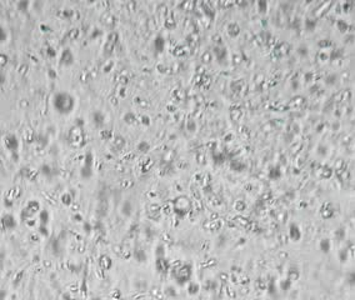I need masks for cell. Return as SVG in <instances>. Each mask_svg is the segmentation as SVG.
<instances>
[{"label": "cell", "instance_id": "ac0fdd59", "mask_svg": "<svg viewBox=\"0 0 355 300\" xmlns=\"http://www.w3.org/2000/svg\"><path fill=\"white\" fill-rule=\"evenodd\" d=\"M195 128H196V124H195V121L193 119H189L188 120V129L190 130V132H194L195 130Z\"/></svg>", "mask_w": 355, "mask_h": 300}, {"label": "cell", "instance_id": "7402d4cb", "mask_svg": "<svg viewBox=\"0 0 355 300\" xmlns=\"http://www.w3.org/2000/svg\"><path fill=\"white\" fill-rule=\"evenodd\" d=\"M334 81H335V75H333V77L330 75V77L328 78V83H334Z\"/></svg>", "mask_w": 355, "mask_h": 300}, {"label": "cell", "instance_id": "44dd1931", "mask_svg": "<svg viewBox=\"0 0 355 300\" xmlns=\"http://www.w3.org/2000/svg\"><path fill=\"white\" fill-rule=\"evenodd\" d=\"M181 6H184V8H188V10H190V6H194V3L191 1H187V3H183Z\"/></svg>", "mask_w": 355, "mask_h": 300}, {"label": "cell", "instance_id": "7c38bea8", "mask_svg": "<svg viewBox=\"0 0 355 300\" xmlns=\"http://www.w3.org/2000/svg\"><path fill=\"white\" fill-rule=\"evenodd\" d=\"M149 148H150V145L146 143V141H141V143H139V145H138V149L140 151H148Z\"/></svg>", "mask_w": 355, "mask_h": 300}, {"label": "cell", "instance_id": "30bf717a", "mask_svg": "<svg viewBox=\"0 0 355 300\" xmlns=\"http://www.w3.org/2000/svg\"><path fill=\"white\" fill-rule=\"evenodd\" d=\"M320 246H321V250H323V251L328 253L329 249H330V241H329L328 239L321 240V243H320Z\"/></svg>", "mask_w": 355, "mask_h": 300}, {"label": "cell", "instance_id": "ba28073f", "mask_svg": "<svg viewBox=\"0 0 355 300\" xmlns=\"http://www.w3.org/2000/svg\"><path fill=\"white\" fill-rule=\"evenodd\" d=\"M289 48H290L289 43H287V41H283V43L280 44V46H279L276 50H279V54H287L289 51Z\"/></svg>", "mask_w": 355, "mask_h": 300}, {"label": "cell", "instance_id": "8fae6325", "mask_svg": "<svg viewBox=\"0 0 355 300\" xmlns=\"http://www.w3.org/2000/svg\"><path fill=\"white\" fill-rule=\"evenodd\" d=\"M201 60L204 63H210V60H211V53L210 51H204L201 55Z\"/></svg>", "mask_w": 355, "mask_h": 300}, {"label": "cell", "instance_id": "5b68a950", "mask_svg": "<svg viewBox=\"0 0 355 300\" xmlns=\"http://www.w3.org/2000/svg\"><path fill=\"white\" fill-rule=\"evenodd\" d=\"M228 32H229L230 35L236 36L238 34H240V26L238 25L236 23H230L229 26H228Z\"/></svg>", "mask_w": 355, "mask_h": 300}, {"label": "cell", "instance_id": "9a60e30c", "mask_svg": "<svg viewBox=\"0 0 355 300\" xmlns=\"http://www.w3.org/2000/svg\"><path fill=\"white\" fill-rule=\"evenodd\" d=\"M280 170H279V168L278 166H275V168H273L271 169V171H270V177H273V178H279L280 177Z\"/></svg>", "mask_w": 355, "mask_h": 300}, {"label": "cell", "instance_id": "7a4b0ae2", "mask_svg": "<svg viewBox=\"0 0 355 300\" xmlns=\"http://www.w3.org/2000/svg\"><path fill=\"white\" fill-rule=\"evenodd\" d=\"M178 274H180V277H176L178 278V281L183 284V283L187 281V279L190 277V268L188 266H181L180 269H178Z\"/></svg>", "mask_w": 355, "mask_h": 300}, {"label": "cell", "instance_id": "8992f818", "mask_svg": "<svg viewBox=\"0 0 355 300\" xmlns=\"http://www.w3.org/2000/svg\"><path fill=\"white\" fill-rule=\"evenodd\" d=\"M154 45H155V48H156L158 51H161V50H163V48H164V38L158 36L156 39H155V41H154Z\"/></svg>", "mask_w": 355, "mask_h": 300}, {"label": "cell", "instance_id": "e0dca14e", "mask_svg": "<svg viewBox=\"0 0 355 300\" xmlns=\"http://www.w3.org/2000/svg\"><path fill=\"white\" fill-rule=\"evenodd\" d=\"M305 25H306V28H308L309 30H311L313 28H314V25H315V20H313V19H306V20H305Z\"/></svg>", "mask_w": 355, "mask_h": 300}, {"label": "cell", "instance_id": "4fadbf2b", "mask_svg": "<svg viewBox=\"0 0 355 300\" xmlns=\"http://www.w3.org/2000/svg\"><path fill=\"white\" fill-rule=\"evenodd\" d=\"M303 101H304L303 96H295V98L291 99V105H301Z\"/></svg>", "mask_w": 355, "mask_h": 300}, {"label": "cell", "instance_id": "52a82bcc", "mask_svg": "<svg viewBox=\"0 0 355 300\" xmlns=\"http://www.w3.org/2000/svg\"><path fill=\"white\" fill-rule=\"evenodd\" d=\"M94 121H95V124L96 125H101L103 123H104V115H103L101 113H99V111H95L94 113Z\"/></svg>", "mask_w": 355, "mask_h": 300}, {"label": "cell", "instance_id": "d6986e66", "mask_svg": "<svg viewBox=\"0 0 355 300\" xmlns=\"http://www.w3.org/2000/svg\"><path fill=\"white\" fill-rule=\"evenodd\" d=\"M198 285L196 284H191L190 285V288H189V294H196L198 293Z\"/></svg>", "mask_w": 355, "mask_h": 300}, {"label": "cell", "instance_id": "3957f363", "mask_svg": "<svg viewBox=\"0 0 355 300\" xmlns=\"http://www.w3.org/2000/svg\"><path fill=\"white\" fill-rule=\"evenodd\" d=\"M333 214H334V208H333V205L330 204V203H325V204H324V206L321 208V215H323V218L329 219L330 216H333Z\"/></svg>", "mask_w": 355, "mask_h": 300}, {"label": "cell", "instance_id": "2e32d148", "mask_svg": "<svg viewBox=\"0 0 355 300\" xmlns=\"http://www.w3.org/2000/svg\"><path fill=\"white\" fill-rule=\"evenodd\" d=\"M332 41L329 39H323L321 41H319V46H323V48H326V46H332Z\"/></svg>", "mask_w": 355, "mask_h": 300}, {"label": "cell", "instance_id": "9c48e42d", "mask_svg": "<svg viewBox=\"0 0 355 300\" xmlns=\"http://www.w3.org/2000/svg\"><path fill=\"white\" fill-rule=\"evenodd\" d=\"M336 25H338V28H339V30L340 32H346L348 30V28H349V25H348V23L345 21V20H338V23H336Z\"/></svg>", "mask_w": 355, "mask_h": 300}, {"label": "cell", "instance_id": "5bb4252c", "mask_svg": "<svg viewBox=\"0 0 355 300\" xmlns=\"http://www.w3.org/2000/svg\"><path fill=\"white\" fill-rule=\"evenodd\" d=\"M289 278H290V280H296V279L299 278V273L296 269H291L290 271H289Z\"/></svg>", "mask_w": 355, "mask_h": 300}, {"label": "cell", "instance_id": "ffe728a7", "mask_svg": "<svg viewBox=\"0 0 355 300\" xmlns=\"http://www.w3.org/2000/svg\"><path fill=\"white\" fill-rule=\"evenodd\" d=\"M258 5H259V8H260V11H265V10H266V5H268L266 1H261L260 0V1L258 3Z\"/></svg>", "mask_w": 355, "mask_h": 300}, {"label": "cell", "instance_id": "6da1fadb", "mask_svg": "<svg viewBox=\"0 0 355 300\" xmlns=\"http://www.w3.org/2000/svg\"><path fill=\"white\" fill-rule=\"evenodd\" d=\"M54 104H55V108L59 110L60 113H69L71 110V108L74 106V99L69 94L60 93V94H58L55 96Z\"/></svg>", "mask_w": 355, "mask_h": 300}, {"label": "cell", "instance_id": "277c9868", "mask_svg": "<svg viewBox=\"0 0 355 300\" xmlns=\"http://www.w3.org/2000/svg\"><path fill=\"white\" fill-rule=\"evenodd\" d=\"M290 236L293 238V240H295V241H298L299 239H300V236H301L300 230H299V228L296 226L295 224L290 225Z\"/></svg>", "mask_w": 355, "mask_h": 300}]
</instances>
